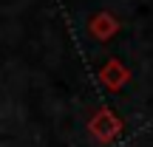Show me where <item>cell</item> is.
Here are the masks:
<instances>
[{
    "label": "cell",
    "mask_w": 153,
    "mask_h": 147,
    "mask_svg": "<svg viewBox=\"0 0 153 147\" xmlns=\"http://www.w3.org/2000/svg\"><path fill=\"white\" fill-rule=\"evenodd\" d=\"M88 31H91L94 40H99V43H108V40L114 37L116 31H119V20H116L111 11H99L97 17H91V23H88Z\"/></svg>",
    "instance_id": "3957f363"
},
{
    "label": "cell",
    "mask_w": 153,
    "mask_h": 147,
    "mask_svg": "<svg viewBox=\"0 0 153 147\" xmlns=\"http://www.w3.org/2000/svg\"><path fill=\"white\" fill-rule=\"evenodd\" d=\"M99 82H102L108 91H122V88L131 82V71H128L119 60H114V57H111V60L99 68Z\"/></svg>",
    "instance_id": "7a4b0ae2"
},
{
    "label": "cell",
    "mask_w": 153,
    "mask_h": 147,
    "mask_svg": "<svg viewBox=\"0 0 153 147\" xmlns=\"http://www.w3.org/2000/svg\"><path fill=\"white\" fill-rule=\"evenodd\" d=\"M88 133H91V139H97L99 144H111L122 133V119L111 108H99L97 113L91 116V122H88Z\"/></svg>",
    "instance_id": "6da1fadb"
}]
</instances>
